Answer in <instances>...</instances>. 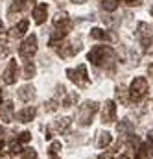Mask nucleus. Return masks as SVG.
<instances>
[{"mask_svg":"<svg viewBox=\"0 0 153 159\" xmlns=\"http://www.w3.org/2000/svg\"><path fill=\"white\" fill-rule=\"evenodd\" d=\"M89 61L94 65V67H105L109 63H113L116 59V54L111 46H105V44H100V46H94L90 52H89Z\"/></svg>","mask_w":153,"mask_h":159,"instance_id":"obj_1","label":"nucleus"},{"mask_svg":"<svg viewBox=\"0 0 153 159\" xmlns=\"http://www.w3.org/2000/svg\"><path fill=\"white\" fill-rule=\"evenodd\" d=\"M127 93H129V100H133V102H140V100L148 94V80L142 78V76H137V78L131 81Z\"/></svg>","mask_w":153,"mask_h":159,"instance_id":"obj_2","label":"nucleus"},{"mask_svg":"<svg viewBox=\"0 0 153 159\" xmlns=\"http://www.w3.org/2000/svg\"><path fill=\"white\" fill-rule=\"evenodd\" d=\"M98 102H85L77 109V124L79 126H89L92 122V117L98 113Z\"/></svg>","mask_w":153,"mask_h":159,"instance_id":"obj_3","label":"nucleus"},{"mask_svg":"<svg viewBox=\"0 0 153 159\" xmlns=\"http://www.w3.org/2000/svg\"><path fill=\"white\" fill-rule=\"evenodd\" d=\"M67 76H68V80L72 83H76L77 87H81V89L89 87V74H87V67L85 65H79L76 69H68Z\"/></svg>","mask_w":153,"mask_h":159,"instance_id":"obj_4","label":"nucleus"},{"mask_svg":"<svg viewBox=\"0 0 153 159\" xmlns=\"http://www.w3.org/2000/svg\"><path fill=\"white\" fill-rule=\"evenodd\" d=\"M35 52H37V37L32 34V35H28L26 39L22 41V44L19 46V54L24 59H32L35 56Z\"/></svg>","mask_w":153,"mask_h":159,"instance_id":"obj_5","label":"nucleus"},{"mask_svg":"<svg viewBox=\"0 0 153 159\" xmlns=\"http://www.w3.org/2000/svg\"><path fill=\"white\" fill-rule=\"evenodd\" d=\"M54 26H55V30H59V32H63V34H68V32L72 30L74 22H72V19H70L65 11H61V13H57V15L54 17Z\"/></svg>","mask_w":153,"mask_h":159,"instance_id":"obj_6","label":"nucleus"},{"mask_svg":"<svg viewBox=\"0 0 153 159\" xmlns=\"http://www.w3.org/2000/svg\"><path fill=\"white\" fill-rule=\"evenodd\" d=\"M116 120V104L113 100H107L102 109V122L103 124H113Z\"/></svg>","mask_w":153,"mask_h":159,"instance_id":"obj_7","label":"nucleus"},{"mask_svg":"<svg viewBox=\"0 0 153 159\" xmlns=\"http://www.w3.org/2000/svg\"><path fill=\"white\" fill-rule=\"evenodd\" d=\"M19 74V67H17V59H9V63H7V67H6V70H4V74H2V78L4 81L7 83V85H13L15 81H17V76Z\"/></svg>","mask_w":153,"mask_h":159,"instance_id":"obj_8","label":"nucleus"},{"mask_svg":"<svg viewBox=\"0 0 153 159\" xmlns=\"http://www.w3.org/2000/svg\"><path fill=\"white\" fill-rule=\"evenodd\" d=\"M55 50H57L59 57H72V56H76L79 52V46L76 43H61V44L55 46Z\"/></svg>","mask_w":153,"mask_h":159,"instance_id":"obj_9","label":"nucleus"},{"mask_svg":"<svg viewBox=\"0 0 153 159\" xmlns=\"http://www.w3.org/2000/svg\"><path fill=\"white\" fill-rule=\"evenodd\" d=\"M13 119H15L13 102H4V104H0V120H2V122H11Z\"/></svg>","mask_w":153,"mask_h":159,"instance_id":"obj_10","label":"nucleus"},{"mask_svg":"<svg viewBox=\"0 0 153 159\" xmlns=\"http://www.w3.org/2000/svg\"><path fill=\"white\" fill-rule=\"evenodd\" d=\"M35 115H37V109L33 106H28V107H24L17 113V119H19V122H32L35 119Z\"/></svg>","mask_w":153,"mask_h":159,"instance_id":"obj_11","label":"nucleus"},{"mask_svg":"<svg viewBox=\"0 0 153 159\" xmlns=\"http://www.w3.org/2000/svg\"><path fill=\"white\" fill-rule=\"evenodd\" d=\"M116 131L120 133V135H124V137H127V135H131L133 131H135V126H133V122L127 119L120 120L118 124H116Z\"/></svg>","mask_w":153,"mask_h":159,"instance_id":"obj_12","label":"nucleus"},{"mask_svg":"<svg viewBox=\"0 0 153 159\" xmlns=\"http://www.w3.org/2000/svg\"><path fill=\"white\" fill-rule=\"evenodd\" d=\"M46 13H48V6L46 4H37L33 7V20L37 24H42L46 20Z\"/></svg>","mask_w":153,"mask_h":159,"instance_id":"obj_13","label":"nucleus"},{"mask_svg":"<svg viewBox=\"0 0 153 159\" xmlns=\"http://www.w3.org/2000/svg\"><path fill=\"white\" fill-rule=\"evenodd\" d=\"M26 30H28V20L24 19V20H20L19 24H15V26L11 28V32H9V37H13V39H20V37L26 34Z\"/></svg>","mask_w":153,"mask_h":159,"instance_id":"obj_14","label":"nucleus"},{"mask_svg":"<svg viewBox=\"0 0 153 159\" xmlns=\"http://www.w3.org/2000/svg\"><path fill=\"white\" fill-rule=\"evenodd\" d=\"M19 98L24 100V102H30L35 98V87L33 85H24L20 91H19Z\"/></svg>","mask_w":153,"mask_h":159,"instance_id":"obj_15","label":"nucleus"},{"mask_svg":"<svg viewBox=\"0 0 153 159\" xmlns=\"http://www.w3.org/2000/svg\"><path fill=\"white\" fill-rule=\"evenodd\" d=\"M148 35H153L151 26L146 24V22H138V26H137V37H138V41L144 39V37H148Z\"/></svg>","mask_w":153,"mask_h":159,"instance_id":"obj_16","label":"nucleus"},{"mask_svg":"<svg viewBox=\"0 0 153 159\" xmlns=\"http://www.w3.org/2000/svg\"><path fill=\"white\" fill-rule=\"evenodd\" d=\"M90 37L96 41H111L113 37L105 32V30H102V28H92L90 30Z\"/></svg>","mask_w":153,"mask_h":159,"instance_id":"obj_17","label":"nucleus"},{"mask_svg":"<svg viewBox=\"0 0 153 159\" xmlns=\"http://www.w3.org/2000/svg\"><path fill=\"white\" fill-rule=\"evenodd\" d=\"M111 143H113V135H111L109 131L98 133V148H105V146H109Z\"/></svg>","mask_w":153,"mask_h":159,"instance_id":"obj_18","label":"nucleus"},{"mask_svg":"<svg viewBox=\"0 0 153 159\" xmlns=\"http://www.w3.org/2000/svg\"><path fill=\"white\" fill-rule=\"evenodd\" d=\"M70 124H72V120L68 119V117H63V119H59L55 122V129H57L59 133H67L68 128H70Z\"/></svg>","mask_w":153,"mask_h":159,"instance_id":"obj_19","label":"nucleus"},{"mask_svg":"<svg viewBox=\"0 0 153 159\" xmlns=\"http://www.w3.org/2000/svg\"><path fill=\"white\" fill-rule=\"evenodd\" d=\"M127 94H129V93H127V89H125V87H122V85H120V87H116V98L120 100V104H122V106H127V104H129V96H127Z\"/></svg>","mask_w":153,"mask_h":159,"instance_id":"obj_20","label":"nucleus"},{"mask_svg":"<svg viewBox=\"0 0 153 159\" xmlns=\"http://www.w3.org/2000/svg\"><path fill=\"white\" fill-rule=\"evenodd\" d=\"M35 63L33 61H26V65H24V70H22V78H26V80H30V78H33L35 76Z\"/></svg>","mask_w":153,"mask_h":159,"instance_id":"obj_21","label":"nucleus"},{"mask_svg":"<svg viewBox=\"0 0 153 159\" xmlns=\"http://www.w3.org/2000/svg\"><path fill=\"white\" fill-rule=\"evenodd\" d=\"M28 2H30V0H13L9 13H15V11H22V9H26V7H28Z\"/></svg>","mask_w":153,"mask_h":159,"instance_id":"obj_22","label":"nucleus"},{"mask_svg":"<svg viewBox=\"0 0 153 159\" xmlns=\"http://www.w3.org/2000/svg\"><path fill=\"white\" fill-rule=\"evenodd\" d=\"M140 44L144 46V52L146 54H153V35H148V37L140 39Z\"/></svg>","mask_w":153,"mask_h":159,"instance_id":"obj_23","label":"nucleus"},{"mask_svg":"<svg viewBox=\"0 0 153 159\" xmlns=\"http://www.w3.org/2000/svg\"><path fill=\"white\" fill-rule=\"evenodd\" d=\"M67 37V34H63V32H59V30H55L54 34H52V37H50V46H57V43L61 39H65Z\"/></svg>","mask_w":153,"mask_h":159,"instance_id":"obj_24","label":"nucleus"},{"mask_svg":"<svg viewBox=\"0 0 153 159\" xmlns=\"http://www.w3.org/2000/svg\"><path fill=\"white\" fill-rule=\"evenodd\" d=\"M102 6L105 11H115L118 7V0H102Z\"/></svg>","mask_w":153,"mask_h":159,"instance_id":"obj_25","label":"nucleus"},{"mask_svg":"<svg viewBox=\"0 0 153 159\" xmlns=\"http://www.w3.org/2000/svg\"><path fill=\"white\" fill-rule=\"evenodd\" d=\"M57 106H59V100H55V98H50V100L44 104V109H46L48 113H54V111L57 109Z\"/></svg>","mask_w":153,"mask_h":159,"instance_id":"obj_26","label":"nucleus"},{"mask_svg":"<svg viewBox=\"0 0 153 159\" xmlns=\"http://www.w3.org/2000/svg\"><path fill=\"white\" fill-rule=\"evenodd\" d=\"M22 159H37V152L33 150V148H26V150H22Z\"/></svg>","mask_w":153,"mask_h":159,"instance_id":"obj_27","label":"nucleus"},{"mask_svg":"<svg viewBox=\"0 0 153 159\" xmlns=\"http://www.w3.org/2000/svg\"><path fill=\"white\" fill-rule=\"evenodd\" d=\"M74 102H77V94L76 93H72V94H68L65 100H63V107H70Z\"/></svg>","mask_w":153,"mask_h":159,"instance_id":"obj_28","label":"nucleus"},{"mask_svg":"<svg viewBox=\"0 0 153 159\" xmlns=\"http://www.w3.org/2000/svg\"><path fill=\"white\" fill-rule=\"evenodd\" d=\"M9 152H11V154H22V144H20L19 141H13V143L9 144Z\"/></svg>","mask_w":153,"mask_h":159,"instance_id":"obj_29","label":"nucleus"},{"mask_svg":"<svg viewBox=\"0 0 153 159\" xmlns=\"http://www.w3.org/2000/svg\"><path fill=\"white\" fill-rule=\"evenodd\" d=\"M59 150H61V143H59V141H54V143L50 144V148H48V152H50V157H54V156H55Z\"/></svg>","mask_w":153,"mask_h":159,"instance_id":"obj_30","label":"nucleus"},{"mask_svg":"<svg viewBox=\"0 0 153 159\" xmlns=\"http://www.w3.org/2000/svg\"><path fill=\"white\" fill-rule=\"evenodd\" d=\"M30 139H32V133H30V131H22V133L17 137V141H19L20 144H22V143H28Z\"/></svg>","mask_w":153,"mask_h":159,"instance_id":"obj_31","label":"nucleus"},{"mask_svg":"<svg viewBox=\"0 0 153 159\" xmlns=\"http://www.w3.org/2000/svg\"><path fill=\"white\" fill-rule=\"evenodd\" d=\"M146 157L153 159V143H148L146 144Z\"/></svg>","mask_w":153,"mask_h":159,"instance_id":"obj_32","label":"nucleus"},{"mask_svg":"<svg viewBox=\"0 0 153 159\" xmlns=\"http://www.w3.org/2000/svg\"><path fill=\"white\" fill-rule=\"evenodd\" d=\"M7 50H9V48H7V44L0 41V59H2V57H4V56L7 54Z\"/></svg>","mask_w":153,"mask_h":159,"instance_id":"obj_33","label":"nucleus"},{"mask_svg":"<svg viewBox=\"0 0 153 159\" xmlns=\"http://www.w3.org/2000/svg\"><path fill=\"white\" fill-rule=\"evenodd\" d=\"M124 2H125L127 6H131V7H133V6H140V4H142V0H124Z\"/></svg>","mask_w":153,"mask_h":159,"instance_id":"obj_34","label":"nucleus"},{"mask_svg":"<svg viewBox=\"0 0 153 159\" xmlns=\"http://www.w3.org/2000/svg\"><path fill=\"white\" fill-rule=\"evenodd\" d=\"M98 159H113V156H111V154H100Z\"/></svg>","mask_w":153,"mask_h":159,"instance_id":"obj_35","label":"nucleus"},{"mask_svg":"<svg viewBox=\"0 0 153 159\" xmlns=\"http://www.w3.org/2000/svg\"><path fill=\"white\" fill-rule=\"evenodd\" d=\"M6 32V28H4V22H2V19H0V34H4Z\"/></svg>","mask_w":153,"mask_h":159,"instance_id":"obj_36","label":"nucleus"},{"mask_svg":"<svg viewBox=\"0 0 153 159\" xmlns=\"http://www.w3.org/2000/svg\"><path fill=\"white\" fill-rule=\"evenodd\" d=\"M148 72H150V76H151V80H153V65H150V67H148Z\"/></svg>","mask_w":153,"mask_h":159,"instance_id":"obj_37","label":"nucleus"},{"mask_svg":"<svg viewBox=\"0 0 153 159\" xmlns=\"http://www.w3.org/2000/svg\"><path fill=\"white\" fill-rule=\"evenodd\" d=\"M74 4H83V2H87V0H72Z\"/></svg>","mask_w":153,"mask_h":159,"instance_id":"obj_38","label":"nucleus"},{"mask_svg":"<svg viewBox=\"0 0 153 159\" xmlns=\"http://www.w3.org/2000/svg\"><path fill=\"white\" fill-rule=\"evenodd\" d=\"M118 159H129V157H127V156H120Z\"/></svg>","mask_w":153,"mask_h":159,"instance_id":"obj_39","label":"nucleus"},{"mask_svg":"<svg viewBox=\"0 0 153 159\" xmlns=\"http://www.w3.org/2000/svg\"><path fill=\"white\" fill-rule=\"evenodd\" d=\"M2 146H4V143H2V139H0V152H2Z\"/></svg>","mask_w":153,"mask_h":159,"instance_id":"obj_40","label":"nucleus"},{"mask_svg":"<svg viewBox=\"0 0 153 159\" xmlns=\"http://www.w3.org/2000/svg\"><path fill=\"white\" fill-rule=\"evenodd\" d=\"M0 104H2V89H0Z\"/></svg>","mask_w":153,"mask_h":159,"instance_id":"obj_41","label":"nucleus"},{"mask_svg":"<svg viewBox=\"0 0 153 159\" xmlns=\"http://www.w3.org/2000/svg\"><path fill=\"white\" fill-rule=\"evenodd\" d=\"M50 159H59V157H55V156H54V157H50Z\"/></svg>","mask_w":153,"mask_h":159,"instance_id":"obj_42","label":"nucleus"},{"mask_svg":"<svg viewBox=\"0 0 153 159\" xmlns=\"http://www.w3.org/2000/svg\"><path fill=\"white\" fill-rule=\"evenodd\" d=\"M0 135H2V128H0Z\"/></svg>","mask_w":153,"mask_h":159,"instance_id":"obj_43","label":"nucleus"},{"mask_svg":"<svg viewBox=\"0 0 153 159\" xmlns=\"http://www.w3.org/2000/svg\"><path fill=\"white\" fill-rule=\"evenodd\" d=\"M151 15H153V7H151Z\"/></svg>","mask_w":153,"mask_h":159,"instance_id":"obj_44","label":"nucleus"}]
</instances>
